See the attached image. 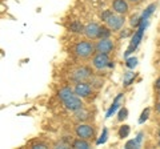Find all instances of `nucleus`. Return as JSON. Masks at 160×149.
<instances>
[{"label":"nucleus","instance_id":"1","mask_svg":"<svg viewBox=\"0 0 160 149\" xmlns=\"http://www.w3.org/2000/svg\"><path fill=\"white\" fill-rule=\"evenodd\" d=\"M147 26H148V20H146V22H142V23H140L139 29H138V31L133 33V36H132L131 44H129V47H128L127 52H126V57H128V56H129V53H131V52L133 51V49H136V48H138V46L140 44V41H142L143 33H144V31H146Z\"/></svg>","mask_w":160,"mask_h":149},{"label":"nucleus","instance_id":"2","mask_svg":"<svg viewBox=\"0 0 160 149\" xmlns=\"http://www.w3.org/2000/svg\"><path fill=\"white\" fill-rule=\"evenodd\" d=\"M93 51H95V46L91 41H80L75 46V53L83 59L89 57L93 53Z\"/></svg>","mask_w":160,"mask_h":149},{"label":"nucleus","instance_id":"3","mask_svg":"<svg viewBox=\"0 0 160 149\" xmlns=\"http://www.w3.org/2000/svg\"><path fill=\"white\" fill-rule=\"evenodd\" d=\"M76 132V136L80 138H84V140H88V138H92L95 135V131H93V127L89 125V124H79L75 129Z\"/></svg>","mask_w":160,"mask_h":149},{"label":"nucleus","instance_id":"4","mask_svg":"<svg viewBox=\"0 0 160 149\" xmlns=\"http://www.w3.org/2000/svg\"><path fill=\"white\" fill-rule=\"evenodd\" d=\"M63 104H64V107L71 112H76L79 109L83 108V103L78 95H71L68 99H66V100L63 101Z\"/></svg>","mask_w":160,"mask_h":149},{"label":"nucleus","instance_id":"5","mask_svg":"<svg viewBox=\"0 0 160 149\" xmlns=\"http://www.w3.org/2000/svg\"><path fill=\"white\" fill-rule=\"evenodd\" d=\"M106 23H107V26H108V28L111 29V31H119V29L123 27V24H124V16L123 15H120V13H118V15L112 13L111 16L108 17V20Z\"/></svg>","mask_w":160,"mask_h":149},{"label":"nucleus","instance_id":"6","mask_svg":"<svg viewBox=\"0 0 160 149\" xmlns=\"http://www.w3.org/2000/svg\"><path fill=\"white\" fill-rule=\"evenodd\" d=\"M92 64H93L95 68L99 69V71H102V69L108 67V64H109L108 53H100V52H98L96 55H95V57L92 60Z\"/></svg>","mask_w":160,"mask_h":149},{"label":"nucleus","instance_id":"7","mask_svg":"<svg viewBox=\"0 0 160 149\" xmlns=\"http://www.w3.org/2000/svg\"><path fill=\"white\" fill-rule=\"evenodd\" d=\"M113 48H115L113 41L109 37H107V39H100V40L98 41V44L95 46L96 52H100V53H109V52H112Z\"/></svg>","mask_w":160,"mask_h":149},{"label":"nucleus","instance_id":"8","mask_svg":"<svg viewBox=\"0 0 160 149\" xmlns=\"http://www.w3.org/2000/svg\"><path fill=\"white\" fill-rule=\"evenodd\" d=\"M92 93V85H89L86 81H79L75 87V95L79 97H88Z\"/></svg>","mask_w":160,"mask_h":149},{"label":"nucleus","instance_id":"9","mask_svg":"<svg viewBox=\"0 0 160 149\" xmlns=\"http://www.w3.org/2000/svg\"><path fill=\"white\" fill-rule=\"evenodd\" d=\"M99 32H100V27L96 23H89L84 27V35L88 39H96L99 37Z\"/></svg>","mask_w":160,"mask_h":149},{"label":"nucleus","instance_id":"10","mask_svg":"<svg viewBox=\"0 0 160 149\" xmlns=\"http://www.w3.org/2000/svg\"><path fill=\"white\" fill-rule=\"evenodd\" d=\"M112 8L116 13L124 15L128 12V3L126 0H113L112 2Z\"/></svg>","mask_w":160,"mask_h":149},{"label":"nucleus","instance_id":"11","mask_svg":"<svg viewBox=\"0 0 160 149\" xmlns=\"http://www.w3.org/2000/svg\"><path fill=\"white\" fill-rule=\"evenodd\" d=\"M91 76V71H89L88 68L86 67H82V68H79L78 71H75L73 73V80L75 81H84V80H87V79Z\"/></svg>","mask_w":160,"mask_h":149},{"label":"nucleus","instance_id":"12","mask_svg":"<svg viewBox=\"0 0 160 149\" xmlns=\"http://www.w3.org/2000/svg\"><path fill=\"white\" fill-rule=\"evenodd\" d=\"M122 99H123V93H119L118 97L113 100L112 105L109 107V109H108L107 113H106V117H107V118H108V117H111V116L113 115V113H115V111H116V109L120 107V100H122Z\"/></svg>","mask_w":160,"mask_h":149},{"label":"nucleus","instance_id":"13","mask_svg":"<svg viewBox=\"0 0 160 149\" xmlns=\"http://www.w3.org/2000/svg\"><path fill=\"white\" fill-rule=\"evenodd\" d=\"M155 9H156V4L155 3H152V4H149V6L144 9L143 11V13H142V16H140V23L142 22H146V20H148L149 19V16L155 12Z\"/></svg>","mask_w":160,"mask_h":149},{"label":"nucleus","instance_id":"14","mask_svg":"<svg viewBox=\"0 0 160 149\" xmlns=\"http://www.w3.org/2000/svg\"><path fill=\"white\" fill-rule=\"evenodd\" d=\"M72 148H75V149H88V148H91V145L84 140V138H78V140H75L73 142H72Z\"/></svg>","mask_w":160,"mask_h":149},{"label":"nucleus","instance_id":"15","mask_svg":"<svg viewBox=\"0 0 160 149\" xmlns=\"http://www.w3.org/2000/svg\"><path fill=\"white\" fill-rule=\"evenodd\" d=\"M71 95H73V93H72V89L69 88V87L62 88V89H60V91L58 92V97H59L62 101H64V100H66V99H68V97L71 96Z\"/></svg>","mask_w":160,"mask_h":149},{"label":"nucleus","instance_id":"16","mask_svg":"<svg viewBox=\"0 0 160 149\" xmlns=\"http://www.w3.org/2000/svg\"><path fill=\"white\" fill-rule=\"evenodd\" d=\"M69 29H71V32H75V33H82L84 32V27H83V24L78 22V20H75L72 22L71 24H69Z\"/></svg>","mask_w":160,"mask_h":149},{"label":"nucleus","instance_id":"17","mask_svg":"<svg viewBox=\"0 0 160 149\" xmlns=\"http://www.w3.org/2000/svg\"><path fill=\"white\" fill-rule=\"evenodd\" d=\"M89 117V113L87 111H84V109H79V111L75 112V118L76 120H80V121H84V120H87V118Z\"/></svg>","mask_w":160,"mask_h":149},{"label":"nucleus","instance_id":"18","mask_svg":"<svg viewBox=\"0 0 160 149\" xmlns=\"http://www.w3.org/2000/svg\"><path fill=\"white\" fill-rule=\"evenodd\" d=\"M129 132H131V128H129V125H123L122 128L119 129V137L120 138H126V137H128Z\"/></svg>","mask_w":160,"mask_h":149},{"label":"nucleus","instance_id":"19","mask_svg":"<svg viewBox=\"0 0 160 149\" xmlns=\"http://www.w3.org/2000/svg\"><path fill=\"white\" fill-rule=\"evenodd\" d=\"M107 138H108V129H107V128H104V129H103V132H102V135H100V137L98 138L96 145H102V144H104V142L107 141Z\"/></svg>","mask_w":160,"mask_h":149},{"label":"nucleus","instance_id":"20","mask_svg":"<svg viewBox=\"0 0 160 149\" xmlns=\"http://www.w3.org/2000/svg\"><path fill=\"white\" fill-rule=\"evenodd\" d=\"M135 77H136V73H132V72L126 73V76H124V85L126 87L131 85V83L135 80Z\"/></svg>","mask_w":160,"mask_h":149},{"label":"nucleus","instance_id":"21","mask_svg":"<svg viewBox=\"0 0 160 149\" xmlns=\"http://www.w3.org/2000/svg\"><path fill=\"white\" fill-rule=\"evenodd\" d=\"M111 36V29L107 27H100V32H99V37L100 39H107Z\"/></svg>","mask_w":160,"mask_h":149},{"label":"nucleus","instance_id":"22","mask_svg":"<svg viewBox=\"0 0 160 149\" xmlns=\"http://www.w3.org/2000/svg\"><path fill=\"white\" fill-rule=\"evenodd\" d=\"M126 65L129 69H133L135 67L138 65V57H128L127 60H126Z\"/></svg>","mask_w":160,"mask_h":149},{"label":"nucleus","instance_id":"23","mask_svg":"<svg viewBox=\"0 0 160 149\" xmlns=\"http://www.w3.org/2000/svg\"><path fill=\"white\" fill-rule=\"evenodd\" d=\"M142 145L136 141V138H133V140H129L126 142V145H124V148L126 149H131V148H140Z\"/></svg>","mask_w":160,"mask_h":149},{"label":"nucleus","instance_id":"24","mask_svg":"<svg viewBox=\"0 0 160 149\" xmlns=\"http://www.w3.org/2000/svg\"><path fill=\"white\" fill-rule=\"evenodd\" d=\"M127 117H128V109H127V108H122V109L119 111L118 120H119V121H123V120H126Z\"/></svg>","mask_w":160,"mask_h":149},{"label":"nucleus","instance_id":"25","mask_svg":"<svg viewBox=\"0 0 160 149\" xmlns=\"http://www.w3.org/2000/svg\"><path fill=\"white\" fill-rule=\"evenodd\" d=\"M149 116V108H146L144 111L142 112V115H140V118H139V124H143L144 121H147V118Z\"/></svg>","mask_w":160,"mask_h":149},{"label":"nucleus","instance_id":"26","mask_svg":"<svg viewBox=\"0 0 160 149\" xmlns=\"http://www.w3.org/2000/svg\"><path fill=\"white\" fill-rule=\"evenodd\" d=\"M112 15V11H109V9H106L104 12H102V15H100V17H102V20L104 22H107L108 20V17Z\"/></svg>","mask_w":160,"mask_h":149},{"label":"nucleus","instance_id":"27","mask_svg":"<svg viewBox=\"0 0 160 149\" xmlns=\"http://www.w3.org/2000/svg\"><path fill=\"white\" fill-rule=\"evenodd\" d=\"M131 26L132 27H139L140 26V16H132V19H131Z\"/></svg>","mask_w":160,"mask_h":149},{"label":"nucleus","instance_id":"28","mask_svg":"<svg viewBox=\"0 0 160 149\" xmlns=\"http://www.w3.org/2000/svg\"><path fill=\"white\" fill-rule=\"evenodd\" d=\"M32 148H33V149H38V148H39V149H44V148H48V147L46 145V144H36V145H33Z\"/></svg>","mask_w":160,"mask_h":149},{"label":"nucleus","instance_id":"29","mask_svg":"<svg viewBox=\"0 0 160 149\" xmlns=\"http://www.w3.org/2000/svg\"><path fill=\"white\" fill-rule=\"evenodd\" d=\"M155 88H156V89H160V77H158V80L155 81Z\"/></svg>","mask_w":160,"mask_h":149},{"label":"nucleus","instance_id":"30","mask_svg":"<svg viewBox=\"0 0 160 149\" xmlns=\"http://www.w3.org/2000/svg\"><path fill=\"white\" fill-rule=\"evenodd\" d=\"M156 109H158V112L160 113V101H159V103L156 104Z\"/></svg>","mask_w":160,"mask_h":149},{"label":"nucleus","instance_id":"31","mask_svg":"<svg viewBox=\"0 0 160 149\" xmlns=\"http://www.w3.org/2000/svg\"><path fill=\"white\" fill-rule=\"evenodd\" d=\"M128 2H131V3H139L140 0H128Z\"/></svg>","mask_w":160,"mask_h":149},{"label":"nucleus","instance_id":"32","mask_svg":"<svg viewBox=\"0 0 160 149\" xmlns=\"http://www.w3.org/2000/svg\"><path fill=\"white\" fill-rule=\"evenodd\" d=\"M158 136H159V138H160V131H159V132H158Z\"/></svg>","mask_w":160,"mask_h":149},{"label":"nucleus","instance_id":"33","mask_svg":"<svg viewBox=\"0 0 160 149\" xmlns=\"http://www.w3.org/2000/svg\"><path fill=\"white\" fill-rule=\"evenodd\" d=\"M159 97H160V93H159Z\"/></svg>","mask_w":160,"mask_h":149}]
</instances>
